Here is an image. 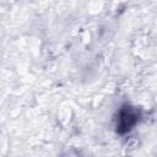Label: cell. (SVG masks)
Returning a JSON list of instances; mask_svg holds the SVG:
<instances>
[{
	"label": "cell",
	"instance_id": "obj_1",
	"mask_svg": "<svg viewBox=\"0 0 157 157\" xmlns=\"http://www.w3.org/2000/svg\"><path fill=\"white\" fill-rule=\"evenodd\" d=\"M140 117H141V113L137 108L130 104L121 105L118 113V119H117V132L119 135H125L130 132L135 128V125L139 123Z\"/></svg>",
	"mask_w": 157,
	"mask_h": 157
}]
</instances>
